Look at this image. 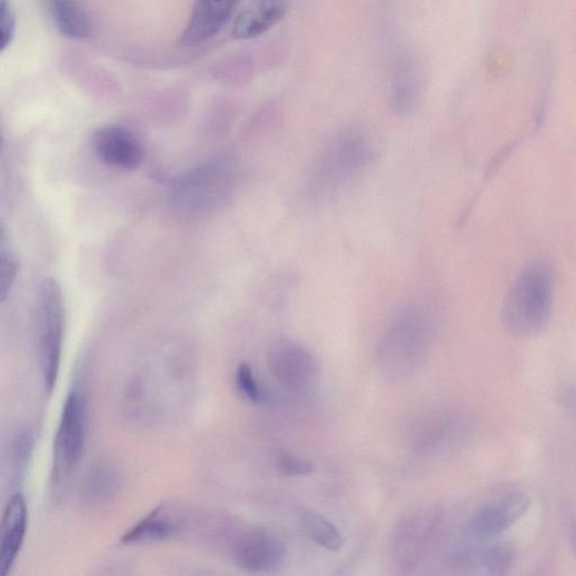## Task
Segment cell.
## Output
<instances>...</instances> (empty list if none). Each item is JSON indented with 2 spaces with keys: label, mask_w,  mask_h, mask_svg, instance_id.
I'll return each mask as SVG.
<instances>
[{
  "label": "cell",
  "mask_w": 576,
  "mask_h": 576,
  "mask_svg": "<svg viewBox=\"0 0 576 576\" xmlns=\"http://www.w3.org/2000/svg\"><path fill=\"white\" fill-rule=\"evenodd\" d=\"M304 522L307 533L317 545L335 553L342 549L344 537L330 520L318 514L307 513Z\"/></svg>",
  "instance_id": "20"
},
{
  "label": "cell",
  "mask_w": 576,
  "mask_h": 576,
  "mask_svg": "<svg viewBox=\"0 0 576 576\" xmlns=\"http://www.w3.org/2000/svg\"><path fill=\"white\" fill-rule=\"evenodd\" d=\"M516 560V549L508 543H488L475 547L476 565L481 566L488 574L505 575L513 568Z\"/></svg>",
  "instance_id": "19"
},
{
  "label": "cell",
  "mask_w": 576,
  "mask_h": 576,
  "mask_svg": "<svg viewBox=\"0 0 576 576\" xmlns=\"http://www.w3.org/2000/svg\"><path fill=\"white\" fill-rule=\"evenodd\" d=\"M236 386L238 391L255 405H261L267 399L252 368L247 363H241L237 368Z\"/></svg>",
  "instance_id": "22"
},
{
  "label": "cell",
  "mask_w": 576,
  "mask_h": 576,
  "mask_svg": "<svg viewBox=\"0 0 576 576\" xmlns=\"http://www.w3.org/2000/svg\"><path fill=\"white\" fill-rule=\"evenodd\" d=\"M34 438L30 430L21 431L13 439L10 447L11 466L16 475H21L31 458Z\"/></svg>",
  "instance_id": "23"
},
{
  "label": "cell",
  "mask_w": 576,
  "mask_h": 576,
  "mask_svg": "<svg viewBox=\"0 0 576 576\" xmlns=\"http://www.w3.org/2000/svg\"><path fill=\"white\" fill-rule=\"evenodd\" d=\"M554 279L544 262H533L515 279L505 298L501 318L517 337H532L547 325L553 306Z\"/></svg>",
  "instance_id": "3"
},
{
  "label": "cell",
  "mask_w": 576,
  "mask_h": 576,
  "mask_svg": "<svg viewBox=\"0 0 576 576\" xmlns=\"http://www.w3.org/2000/svg\"><path fill=\"white\" fill-rule=\"evenodd\" d=\"M17 33V18L10 0H0V48L2 52L11 47Z\"/></svg>",
  "instance_id": "25"
},
{
  "label": "cell",
  "mask_w": 576,
  "mask_h": 576,
  "mask_svg": "<svg viewBox=\"0 0 576 576\" xmlns=\"http://www.w3.org/2000/svg\"><path fill=\"white\" fill-rule=\"evenodd\" d=\"M87 404L73 391L66 399L53 444V478L61 483L78 466L85 450Z\"/></svg>",
  "instance_id": "7"
},
{
  "label": "cell",
  "mask_w": 576,
  "mask_h": 576,
  "mask_svg": "<svg viewBox=\"0 0 576 576\" xmlns=\"http://www.w3.org/2000/svg\"><path fill=\"white\" fill-rule=\"evenodd\" d=\"M49 11L59 32L73 40L90 37V18L77 0H48Z\"/></svg>",
  "instance_id": "18"
},
{
  "label": "cell",
  "mask_w": 576,
  "mask_h": 576,
  "mask_svg": "<svg viewBox=\"0 0 576 576\" xmlns=\"http://www.w3.org/2000/svg\"><path fill=\"white\" fill-rule=\"evenodd\" d=\"M568 537L572 549L576 557V517H570L568 519Z\"/></svg>",
  "instance_id": "27"
},
{
  "label": "cell",
  "mask_w": 576,
  "mask_h": 576,
  "mask_svg": "<svg viewBox=\"0 0 576 576\" xmlns=\"http://www.w3.org/2000/svg\"><path fill=\"white\" fill-rule=\"evenodd\" d=\"M558 403L569 415L576 417V386L566 384L558 394Z\"/></svg>",
  "instance_id": "26"
},
{
  "label": "cell",
  "mask_w": 576,
  "mask_h": 576,
  "mask_svg": "<svg viewBox=\"0 0 576 576\" xmlns=\"http://www.w3.org/2000/svg\"><path fill=\"white\" fill-rule=\"evenodd\" d=\"M435 332V316L429 306L405 307L379 341L377 363L381 374L393 380L411 377L425 361Z\"/></svg>",
  "instance_id": "1"
},
{
  "label": "cell",
  "mask_w": 576,
  "mask_h": 576,
  "mask_svg": "<svg viewBox=\"0 0 576 576\" xmlns=\"http://www.w3.org/2000/svg\"><path fill=\"white\" fill-rule=\"evenodd\" d=\"M64 332V304L61 287L53 278L44 279L38 294L37 337L40 368L50 395L60 371Z\"/></svg>",
  "instance_id": "5"
},
{
  "label": "cell",
  "mask_w": 576,
  "mask_h": 576,
  "mask_svg": "<svg viewBox=\"0 0 576 576\" xmlns=\"http://www.w3.org/2000/svg\"><path fill=\"white\" fill-rule=\"evenodd\" d=\"M530 506L523 491H510L478 508L467 520L464 537L471 547L495 542L516 525Z\"/></svg>",
  "instance_id": "6"
},
{
  "label": "cell",
  "mask_w": 576,
  "mask_h": 576,
  "mask_svg": "<svg viewBox=\"0 0 576 576\" xmlns=\"http://www.w3.org/2000/svg\"><path fill=\"white\" fill-rule=\"evenodd\" d=\"M0 266H2V270H0V275H2V279H0V284H2L0 285V296H2L3 301H7L18 278L20 265L8 240L4 227L2 236H0Z\"/></svg>",
  "instance_id": "21"
},
{
  "label": "cell",
  "mask_w": 576,
  "mask_h": 576,
  "mask_svg": "<svg viewBox=\"0 0 576 576\" xmlns=\"http://www.w3.org/2000/svg\"><path fill=\"white\" fill-rule=\"evenodd\" d=\"M275 467L284 476H306L316 470L315 464L296 454L280 451L275 456Z\"/></svg>",
  "instance_id": "24"
},
{
  "label": "cell",
  "mask_w": 576,
  "mask_h": 576,
  "mask_svg": "<svg viewBox=\"0 0 576 576\" xmlns=\"http://www.w3.org/2000/svg\"><path fill=\"white\" fill-rule=\"evenodd\" d=\"M369 141L357 131L338 137L321 155L308 182V196L329 200L357 177L373 159Z\"/></svg>",
  "instance_id": "4"
},
{
  "label": "cell",
  "mask_w": 576,
  "mask_h": 576,
  "mask_svg": "<svg viewBox=\"0 0 576 576\" xmlns=\"http://www.w3.org/2000/svg\"><path fill=\"white\" fill-rule=\"evenodd\" d=\"M238 179V159L231 153L217 156L176 179L172 205L185 217L208 216L228 202Z\"/></svg>",
  "instance_id": "2"
},
{
  "label": "cell",
  "mask_w": 576,
  "mask_h": 576,
  "mask_svg": "<svg viewBox=\"0 0 576 576\" xmlns=\"http://www.w3.org/2000/svg\"><path fill=\"white\" fill-rule=\"evenodd\" d=\"M420 80L418 66L409 53L396 60L391 83V108L401 118L411 117L418 108Z\"/></svg>",
  "instance_id": "15"
},
{
  "label": "cell",
  "mask_w": 576,
  "mask_h": 576,
  "mask_svg": "<svg viewBox=\"0 0 576 576\" xmlns=\"http://www.w3.org/2000/svg\"><path fill=\"white\" fill-rule=\"evenodd\" d=\"M29 525V510L24 496L17 494L9 501L2 524L0 544V574L8 575L13 568L24 544Z\"/></svg>",
  "instance_id": "13"
},
{
  "label": "cell",
  "mask_w": 576,
  "mask_h": 576,
  "mask_svg": "<svg viewBox=\"0 0 576 576\" xmlns=\"http://www.w3.org/2000/svg\"><path fill=\"white\" fill-rule=\"evenodd\" d=\"M240 0H195L180 38L181 48H196L213 39L232 19Z\"/></svg>",
  "instance_id": "11"
},
{
  "label": "cell",
  "mask_w": 576,
  "mask_h": 576,
  "mask_svg": "<svg viewBox=\"0 0 576 576\" xmlns=\"http://www.w3.org/2000/svg\"><path fill=\"white\" fill-rule=\"evenodd\" d=\"M178 533L177 520L158 507L132 526L122 537L126 545L162 542Z\"/></svg>",
  "instance_id": "17"
},
{
  "label": "cell",
  "mask_w": 576,
  "mask_h": 576,
  "mask_svg": "<svg viewBox=\"0 0 576 576\" xmlns=\"http://www.w3.org/2000/svg\"><path fill=\"white\" fill-rule=\"evenodd\" d=\"M440 523V513L433 508L411 510L400 518L391 536L393 555L400 567L413 568L425 558Z\"/></svg>",
  "instance_id": "8"
},
{
  "label": "cell",
  "mask_w": 576,
  "mask_h": 576,
  "mask_svg": "<svg viewBox=\"0 0 576 576\" xmlns=\"http://www.w3.org/2000/svg\"><path fill=\"white\" fill-rule=\"evenodd\" d=\"M268 366L279 386L294 394L307 393L318 377V365L312 355L295 344L275 347L269 354Z\"/></svg>",
  "instance_id": "9"
},
{
  "label": "cell",
  "mask_w": 576,
  "mask_h": 576,
  "mask_svg": "<svg viewBox=\"0 0 576 576\" xmlns=\"http://www.w3.org/2000/svg\"><path fill=\"white\" fill-rule=\"evenodd\" d=\"M92 147L106 165L133 170L143 160V149L137 137L121 126H106L93 133Z\"/></svg>",
  "instance_id": "12"
},
{
  "label": "cell",
  "mask_w": 576,
  "mask_h": 576,
  "mask_svg": "<svg viewBox=\"0 0 576 576\" xmlns=\"http://www.w3.org/2000/svg\"><path fill=\"white\" fill-rule=\"evenodd\" d=\"M121 475L116 466L108 461L92 465L85 475L80 499L87 507H100L109 504L119 493Z\"/></svg>",
  "instance_id": "16"
},
{
  "label": "cell",
  "mask_w": 576,
  "mask_h": 576,
  "mask_svg": "<svg viewBox=\"0 0 576 576\" xmlns=\"http://www.w3.org/2000/svg\"><path fill=\"white\" fill-rule=\"evenodd\" d=\"M238 567L249 573H266L279 567L286 557V546L275 534L254 528L241 533L231 547Z\"/></svg>",
  "instance_id": "10"
},
{
  "label": "cell",
  "mask_w": 576,
  "mask_h": 576,
  "mask_svg": "<svg viewBox=\"0 0 576 576\" xmlns=\"http://www.w3.org/2000/svg\"><path fill=\"white\" fill-rule=\"evenodd\" d=\"M288 10L290 0H254L237 18L234 37L238 40L259 38L280 23Z\"/></svg>",
  "instance_id": "14"
}]
</instances>
